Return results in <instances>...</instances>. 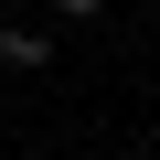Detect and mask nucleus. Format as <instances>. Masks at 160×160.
Listing matches in <instances>:
<instances>
[{
	"label": "nucleus",
	"instance_id": "f257e3e1",
	"mask_svg": "<svg viewBox=\"0 0 160 160\" xmlns=\"http://www.w3.org/2000/svg\"><path fill=\"white\" fill-rule=\"evenodd\" d=\"M53 11H107V0H53Z\"/></svg>",
	"mask_w": 160,
	"mask_h": 160
}]
</instances>
